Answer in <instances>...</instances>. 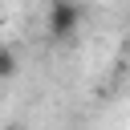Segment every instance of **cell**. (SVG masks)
<instances>
[{"label": "cell", "mask_w": 130, "mask_h": 130, "mask_svg": "<svg viewBox=\"0 0 130 130\" xmlns=\"http://www.w3.org/2000/svg\"><path fill=\"white\" fill-rule=\"evenodd\" d=\"M81 4H73V0H53L49 8H45V28H49V37L53 41H65V37H73L77 32V24H81Z\"/></svg>", "instance_id": "obj_1"}, {"label": "cell", "mask_w": 130, "mask_h": 130, "mask_svg": "<svg viewBox=\"0 0 130 130\" xmlns=\"http://www.w3.org/2000/svg\"><path fill=\"white\" fill-rule=\"evenodd\" d=\"M16 65H20V61H16V53H12L8 45H0V77H12V73H16Z\"/></svg>", "instance_id": "obj_2"}]
</instances>
